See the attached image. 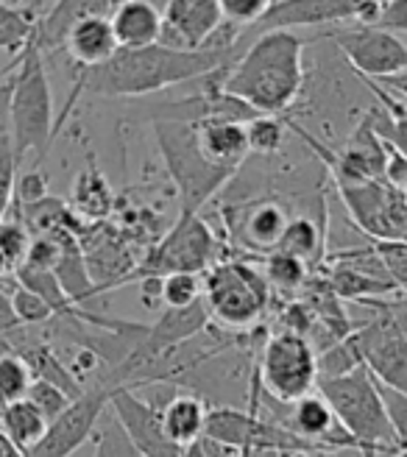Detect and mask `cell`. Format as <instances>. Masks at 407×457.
<instances>
[{
    "label": "cell",
    "mask_w": 407,
    "mask_h": 457,
    "mask_svg": "<svg viewBox=\"0 0 407 457\" xmlns=\"http://www.w3.org/2000/svg\"><path fill=\"white\" fill-rule=\"evenodd\" d=\"M229 48H176V45L154 42L145 48H118L115 56L98 67L81 71L73 96L67 98L64 112L59 118V129L64 118L71 114V106L79 96H96V98H140L162 89L187 84L195 79H207L210 73L229 64Z\"/></svg>",
    "instance_id": "6da1fadb"
},
{
    "label": "cell",
    "mask_w": 407,
    "mask_h": 457,
    "mask_svg": "<svg viewBox=\"0 0 407 457\" xmlns=\"http://www.w3.org/2000/svg\"><path fill=\"white\" fill-rule=\"evenodd\" d=\"M304 45L293 29L262 31L235 45L229 64L210 79L262 114H285L304 89Z\"/></svg>",
    "instance_id": "7a4b0ae2"
},
{
    "label": "cell",
    "mask_w": 407,
    "mask_h": 457,
    "mask_svg": "<svg viewBox=\"0 0 407 457\" xmlns=\"http://www.w3.org/2000/svg\"><path fill=\"white\" fill-rule=\"evenodd\" d=\"M9 114H12V137H14L17 159L22 162L26 154H34V162L42 165V159L48 156L51 140L59 129H56L51 81H48V71H45V54L34 37L14 59Z\"/></svg>",
    "instance_id": "3957f363"
},
{
    "label": "cell",
    "mask_w": 407,
    "mask_h": 457,
    "mask_svg": "<svg viewBox=\"0 0 407 457\" xmlns=\"http://www.w3.org/2000/svg\"><path fill=\"white\" fill-rule=\"evenodd\" d=\"M156 148L162 154V162L179 190V212H201L204 204H210L237 170H226L212 165L198 143V120H176L156 118L154 120Z\"/></svg>",
    "instance_id": "277c9868"
},
{
    "label": "cell",
    "mask_w": 407,
    "mask_h": 457,
    "mask_svg": "<svg viewBox=\"0 0 407 457\" xmlns=\"http://www.w3.org/2000/svg\"><path fill=\"white\" fill-rule=\"evenodd\" d=\"M315 391L329 402L335 419L363 446V454H394L399 449L379 382L366 365H357L354 371L341 377H319Z\"/></svg>",
    "instance_id": "5b68a950"
},
{
    "label": "cell",
    "mask_w": 407,
    "mask_h": 457,
    "mask_svg": "<svg viewBox=\"0 0 407 457\" xmlns=\"http://www.w3.org/2000/svg\"><path fill=\"white\" fill-rule=\"evenodd\" d=\"M201 279L210 315L229 329L254 327L270 304V285L262 268H254L252 262H215L201 273Z\"/></svg>",
    "instance_id": "8992f818"
},
{
    "label": "cell",
    "mask_w": 407,
    "mask_h": 457,
    "mask_svg": "<svg viewBox=\"0 0 407 457\" xmlns=\"http://www.w3.org/2000/svg\"><path fill=\"white\" fill-rule=\"evenodd\" d=\"M262 394L282 404L296 402L319 385V349L307 335L282 329L265 340L257 362Z\"/></svg>",
    "instance_id": "52a82bcc"
},
{
    "label": "cell",
    "mask_w": 407,
    "mask_h": 457,
    "mask_svg": "<svg viewBox=\"0 0 407 457\" xmlns=\"http://www.w3.org/2000/svg\"><path fill=\"white\" fill-rule=\"evenodd\" d=\"M218 237L212 226L201 218V212H179V220L162 235V240L134 265L126 282H137L143 277H168V273H204L215 265Z\"/></svg>",
    "instance_id": "ba28073f"
},
{
    "label": "cell",
    "mask_w": 407,
    "mask_h": 457,
    "mask_svg": "<svg viewBox=\"0 0 407 457\" xmlns=\"http://www.w3.org/2000/svg\"><path fill=\"white\" fill-rule=\"evenodd\" d=\"M388 0H277L257 26L245 29L235 45L274 29H315V26H344V22H369L374 26Z\"/></svg>",
    "instance_id": "9c48e42d"
},
{
    "label": "cell",
    "mask_w": 407,
    "mask_h": 457,
    "mask_svg": "<svg viewBox=\"0 0 407 457\" xmlns=\"http://www.w3.org/2000/svg\"><path fill=\"white\" fill-rule=\"evenodd\" d=\"M319 39L332 42V48L341 54L357 76L374 81H386L407 71V45L399 34H391L369 22H352L344 29H327Z\"/></svg>",
    "instance_id": "30bf717a"
},
{
    "label": "cell",
    "mask_w": 407,
    "mask_h": 457,
    "mask_svg": "<svg viewBox=\"0 0 407 457\" xmlns=\"http://www.w3.org/2000/svg\"><path fill=\"white\" fill-rule=\"evenodd\" d=\"M335 187L354 228L371 240H407V204L399 187L388 185L386 179Z\"/></svg>",
    "instance_id": "8fae6325"
},
{
    "label": "cell",
    "mask_w": 407,
    "mask_h": 457,
    "mask_svg": "<svg viewBox=\"0 0 407 457\" xmlns=\"http://www.w3.org/2000/svg\"><path fill=\"white\" fill-rule=\"evenodd\" d=\"M112 387L96 382L84 387V394L76 396L62 413L48 424L45 436L26 452L29 457H71L76 454L89 438L96 436V427L109 407Z\"/></svg>",
    "instance_id": "7c38bea8"
},
{
    "label": "cell",
    "mask_w": 407,
    "mask_h": 457,
    "mask_svg": "<svg viewBox=\"0 0 407 457\" xmlns=\"http://www.w3.org/2000/svg\"><path fill=\"white\" fill-rule=\"evenodd\" d=\"M260 404L268 407L270 419H277L279 424H285L293 436L315 444L324 454L327 452H341V449H360V452H363V446H360L341 427V421L335 419L329 402L319 391H312V394L290 402V404H282V402L270 399V396H265V402L260 399Z\"/></svg>",
    "instance_id": "4fadbf2b"
},
{
    "label": "cell",
    "mask_w": 407,
    "mask_h": 457,
    "mask_svg": "<svg viewBox=\"0 0 407 457\" xmlns=\"http://www.w3.org/2000/svg\"><path fill=\"white\" fill-rule=\"evenodd\" d=\"M293 215L285 210V204L279 198H268V195L226 204L220 212L232 240L243 251H248V254H262V257L277 251L279 237Z\"/></svg>",
    "instance_id": "5bb4252c"
},
{
    "label": "cell",
    "mask_w": 407,
    "mask_h": 457,
    "mask_svg": "<svg viewBox=\"0 0 407 457\" xmlns=\"http://www.w3.org/2000/svg\"><path fill=\"white\" fill-rule=\"evenodd\" d=\"M352 335L363 349V362L377 382L407 396V332L399 318H377Z\"/></svg>",
    "instance_id": "9a60e30c"
},
{
    "label": "cell",
    "mask_w": 407,
    "mask_h": 457,
    "mask_svg": "<svg viewBox=\"0 0 407 457\" xmlns=\"http://www.w3.org/2000/svg\"><path fill=\"white\" fill-rule=\"evenodd\" d=\"M109 407L129 432L131 444L143 457H182L185 446L176 444L162 424V410L140 399L131 387H115L109 396Z\"/></svg>",
    "instance_id": "2e32d148"
},
{
    "label": "cell",
    "mask_w": 407,
    "mask_h": 457,
    "mask_svg": "<svg viewBox=\"0 0 407 457\" xmlns=\"http://www.w3.org/2000/svg\"><path fill=\"white\" fill-rule=\"evenodd\" d=\"M162 39L176 48H204L223 26L218 0H170L162 9Z\"/></svg>",
    "instance_id": "e0dca14e"
},
{
    "label": "cell",
    "mask_w": 407,
    "mask_h": 457,
    "mask_svg": "<svg viewBox=\"0 0 407 457\" xmlns=\"http://www.w3.org/2000/svg\"><path fill=\"white\" fill-rule=\"evenodd\" d=\"M118 48L120 45H118L115 29H112L109 14L79 20L76 26L64 34V42H62V51L71 56L81 71L109 62Z\"/></svg>",
    "instance_id": "ac0fdd59"
},
{
    "label": "cell",
    "mask_w": 407,
    "mask_h": 457,
    "mask_svg": "<svg viewBox=\"0 0 407 457\" xmlns=\"http://www.w3.org/2000/svg\"><path fill=\"white\" fill-rule=\"evenodd\" d=\"M198 143L204 156L212 165L226 170H240L248 162V156H252L245 123L237 120H220V118L198 120Z\"/></svg>",
    "instance_id": "d6986e66"
},
{
    "label": "cell",
    "mask_w": 407,
    "mask_h": 457,
    "mask_svg": "<svg viewBox=\"0 0 407 457\" xmlns=\"http://www.w3.org/2000/svg\"><path fill=\"white\" fill-rule=\"evenodd\" d=\"M120 0H56L42 20H37L34 39L39 42L42 54L45 51H59L64 34L71 31L79 20L98 17V14H112Z\"/></svg>",
    "instance_id": "ffe728a7"
},
{
    "label": "cell",
    "mask_w": 407,
    "mask_h": 457,
    "mask_svg": "<svg viewBox=\"0 0 407 457\" xmlns=\"http://www.w3.org/2000/svg\"><path fill=\"white\" fill-rule=\"evenodd\" d=\"M109 20L120 48H145L162 39V12L148 0H120Z\"/></svg>",
    "instance_id": "44dd1931"
},
{
    "label": "cell",
    "mask_w": 407,
    "mask_h": 457,
    "mask_svg": "<svg viewBox=\"0 0 407 457\" xmlns=\"http://www.w3.org/2000/svg\"><path fill=\"white\" fill-rule=\"evenodd\" d=\"M12 67L14 62L0 71V218L9 215L14 204V185L20 173V159L14 154V137H12V114H9V98H12Z\"/></svg>",
    "instance_id": "7402d4cb"
},
{
    "label": "cell",
    "mask_w": 407,
    "mask_h": 457,
    "mask_svg": "<svg viewBox=\"0 0 407 457\" xmlns=\"http://www.w3.org/2000/svg\"><path fill=\"white\" fill-rule=\"evenodd\" d=\"M162 410V424L168 429V436L176 444H193L204 436V424H207V404L201 402V396L193 394H176Z\"/></svg>",
    "instance_id": "603a6c76"
},
{
    "label": "cell",
    "mask_w": 407,
    "mask_h": 457,
    "mask_svg": "<svg viewBox=\"0 0 407 457\" xmlns=\"http://www.w3.org/2000/svg\"><path fill=\"white\" fill-rule=\"evenodd\" d=\"M327 218L315 220L312 215H293L285 226V232L279 237L277 251H285V254H293L304 260L310 268H315L324 257V226Z\"/></svg>",
    "instance_id": "cb8c5ba5"
},
{
    "label": "cell",
    "mask_w": 407,
    "mask_h": 457,
    "mask_svg": "<svg viewBox=\"0 0 407 457\" xmlns=\"http://www.w3.org/2000/svg\"><path fill=\"white\" fill-rule=\"evenodd\" d=\"M73 210L89 220H98L104 215L112 212L115 207V193H112L106 176H101V170L89 162L87 170L76 179V187H73Z\"/></svg>",
    "instance_id": "d4e9b609"
},
{
    "label": "cell",
    "mask_w": 407,
    "mask_h": 457,
    "mask_svg": "<svg viewBox=\"0 0 407 457\" xmlns=\"http://www.w3.org/2000/svg\"><path fill=\"white\" fill-rule=\"evenodd\" d=\"M48 424H51V421L45 419L29 399L9 402V404L4 407V413H0V429H4L6 436H9L22 452H29V449L45 436V429H48Z\"/></svg>",
    "instance_id": "484cf974"
},
{
    "label": "cell",
    "mask_w": 407,
    "mask_h": 457,
    "mask_svg": "<svg viewBox=\"0 0 407 457\" xmlns=\"http://www.w3.org/2000/svg\"><path fill=\"white\" fill-rule=\"evenodd\" d=\"M31 240L34 235L20 212L14 218H0V279L14 277V270L26 262Z\"/></svg>",
    "instance_id": "4316f807"
},
{
    "label": "cell",
    "mask_w": 407,
    "mask_h": 457,
    "mask_svg": "<svg viewBox=\"0 0 407 457\" xmlns=\"http://www.w3.org/2000/svg\"><path fill=\"white\" fill-rule=\"evenodd\" d=\"M262 273L270 285V290L279 293H296L307 285L310 279V265L293 254H285V251H270L265 257Z\"/></svg>",
    "instance_id": "83f0119b"
},
{
    "label": "cell",
    "mask_w": 407,
    "mask_h": 457,
    "mask_svg": "<svg viewBox=\"0 0 407 457\" xmlns=\"http://www.w3.org/2000/svg\"><path fill=\"white\" fill-rule=\"evenodd\" d=\"M285 118L282 114H254L252 120L245 123V134H248V148H252V156H274L282 151L285 143Z\"/></svg>",
    "instance_id": "f1b7e54d"
},
{
    "label": "cell",
    "mask_w": 407,
    "mask_h": 457,
    "mask_svg": "<svg viewBox=\"0 0 407 457\" xmlns=\"http://www.w3.org/2000/svg\"><path fill=\"white\" fill-rule=\"evenodd\" d=\"M93 441H96V457H143L137 446L131 444L120 419L112 413V407H106V413L101 416Z\"/></svg>",
    "instance_id": "f546056e"
},
{
    "label": "cell",
    "mask_w": 407,
    "mask_h": 457,
    "mask_svg": "<svg viewBox=\"0 0 407 457\" xmlns=\"http://www.w3.org/2000/svg\"><path fill=\"white\" fill-rule=\"evenodd\" d=\"M31 382H34V374L29 369V362L17 352L0 354V404L26 399Z\"/></svg>",
    "instance_id": "4dcf8cb0"
},
{
    "label": "cell",
    "mask_w": 407,
    "mask_h": 457,
    "mask_svg": "<svg viewBox=\"0 0 407 457\" xmlns=\"http://www.w3.org/2000/svg\"><path fill=\"white\" fill-rule=\"evenodd\" d=\"M9 299H12V307H14V315L22 327H42V324H51L56 312L54 307L37 295L34 290L22 287L17 279H12V290H9Z\"/></svg>",
    "instance_id": "1f68e13d"
},
{
    "label": "cell",
    "mask_w": 407,
    "mask_h": 457,
    "mask_svg": "<svg viewBox=\"0 0 407 457\" xmlns=\"http://www.w3.org/2000/svg\"><path fill=\"white\" fill-rule=\"evenodd\" d=\"M160 295H162L165 307H190V304H195L204 295L201 273H187V270L168 273V277H162Z\"/></svg>",
    "instance_id": "d6a6232c"
},
{
    "label": "cell",
    "mask_w": 407,
    "mask_h": 457,
    "mask_svg": "<svg viewBox=\"0 0 407 457\" xmlns=\"http://www.w3.org/2000/svg\"><path fill=\"white\" fill-rule=\"evenodd\" d=\"M37 20L31 12L14 6L12 14L0 17V51H22L26 42L34 37Z\"/></svg>",
    "instance_id": "836d02e7"
},
{
    "label": "cell",
    "mask_w": 407,
    "mask_h": 457,
    "mask_svg": "<svg viewBox=\"0 0 407 457\" xmlns=\"http://www.w3.org/2000/svg\"><path fill=\"white\" fill-rule=\"evenodd\" d=\"M218 4H220L223 22H229V26L245 31V29L257 26L277 0H218Z\"/></svg>",
    "instance_id": "e575fe53"
},
{
    "label": "cell",
    "mask_w": 407,
    "mask_h": 457,
    "mask_svg": "<svg viewBox=\"0 0 407 457\" xmlns=\"http://www.w3.org/2000/svg\"><path fill=\"white\" fill-rule=\"evenodd\" d=\"M26 399H29L48 421H54V419L62 413V410L73 402V396L67 394V391H62L59 385H54V382H48V379H39V377H34V382H31V387H29Z\"/></svg>",
    "instance_id": "d590c367"
},
{
    "label": "cell",
    "mask_w": 407,
    "mask_h": 457,
    "mask_svg": "<svg viewBox=\"0 0 407 457\" xmlns=\"http://www.w3.org/2000/svg\"><path fill=\"white\" fill-rule=\"evenodd\" d=\"M371 245L394 285L407 293V240H374Z\"/></svg>",
    "instance_id": "8d00e7d4"
},
{
    "label": "cell",
    "mask_w": 407,
    "mask_h": 457,
    "mask_svg": "<svg viewBox=\"0 0 407 457\" xmlns=\"http://www.w3.org/2000/svg\"><path fill=\"white\" fill-rule=\"evenodd\" d=\"M369 114H371V123H374V129H377V134L382 137V140L391 143L394 148H399L407 156V112L399 114V118H391V114L379 104H374L369 109Z\"/></svg>",
    "instance_id": "74e56055"
},
{
    "label": "cell",
    "mask_w": 407,
    "mask_h": 457,
    "mask_svg": "<svg viewBox=\"0 0 407 457\" xmlns=\"http://www.w3.org/2000/svg\"><path fill=\"white\" fill-rule=\"evenodd\" d=\"M379 394H382V402H386V410H388V421H391V429H394V438H396V446H407V396L394 391V387H386L379 385Z\"/></svg>",
    "instance_id": "f35d334b"
},
{
    "label": "cell",
    "mask_w": 407,
    "mask_h": 457,
    "mask_svg": "<svg viewBox=\"0 0 407 457\" xmlns=\"http://www.w3.org/2000/svg\"><path fill=\"white\" fill-rule=\"evenodd\" d=\"M45 195H48V176L39 170V165L17 173L14 198H17L20 207H26V204H34V201H39Z\"/></svg>",
    "instance_id": "ab89813d"
},
{
    "label": "cell",
    "mask_w": 407,
    "mask_h": 457,
    "mask_svg": "<svg viewBox=\"0 0 407 457\" xmlns=\"http://www.w3.org/2000/svg\"><path fill=\"white\" fill-rule=\"evenodd\" d=\"M20 327H22V324L17 321L9 293L4 290V285H0V354L14 352V346H12V335H14Z\"/></svg>",
    "instance_id": "60d3db41"
},
{
    "label": "cell",
    "mask_w": 407,
    "mask_h": 457,
    "mask_svg": "<svg viewBox=\"0 0 407 457\" xmlns=\"http://www.w3.org/2000/svg\"><path fill=\"white\" fill-rule=\"evenodd\" d=\"M374 26L386 29L391 34H407V0H388Z\"/></svg>",
    "instance_id": "b9f144b4"
},
{
    "label": "cell",
    "mask_w": 407,
    "mask_h": 457,
    "mask_svg": "<svg viewBox=\"0 0 407 457\" xmlns=\"http://www.w3.org/2000/svg\"><path fill=\"white\" fill-rule=\"evenodd\" d=\"M386 181L394 187L407 185V156L388 143V162H386Z\"/></svg>",
    "instance_id": "7bdbcfd3"
},
{
    "label": "cell",
    "mask_w": 407,
    "mask_h": 457,
    "mask_svg": "<svg viewBox=\"0 0 407 457\" xmlns=\"http://www.w3.org/2000/svg\"><path fill=\"white\" fill-rule=\"evenodd\" d=\"M201 444H204V452H207V457H248V452L235 449V446H226V444L212 441L207 436H201Z\"/></svg>",
    "instance_id": "ee69618b"
},
{
    "label": "cell",
    "mask_w": 407,
    "mask_h": 457,
    "mask_svg": "<svg viewBox=\"0 0 407 457\" xmlns=\"http://www.w3.org/2000/svg\"><path fill=\"white\" fill-rule=\"evenodd\" d=\"M0 457H29L26 452H22L4 429H0Z\"/></svg>",
    "instance_id": "f6af8a7d"
},
{
    "label": "cell",
    "mask_w": 407,
    "mask_h": 457,
    "mask_svg": "<svg viewBox=\"0 0 407 457\" xmlns=\"http://www.w3.org/2000/svg\"><path fill=\"white\" fill-rule=\"evenodd\" d=\"M182 457H207V452H204V444H201V438H198V441H193V444H187Z\"/></svg>",
    "instance_id": "bcb514c9"
},
{
    "label": "cell",
    "mask_w": 407,
    "mask_h": 457,
    "mask_svg": "<svg viewBox=\"0 0 407 457\" xmlns=\"http://www.w3.org/2000/svg\"><path fill=\"white\" fill-rule=\"evenodd\" d=\"M315 452L310 449H290V452H279V457H312Z\"/></svg>",
    "instance_id": "7dc6e473"
},
{
    "label": "cell",
    "mask_w": 407,
    "mask_h": 457,
    "mask_svg": "<svg viewBox=\"0 0 407 457\" xmlns=\"http://www.w3.org/2000/svg\"><path fill=\"white\" fill-rule=\"evenodd\" d=\"M248 457H279V452H274V449H252V452H248Z\"/></svg>",
    "instance_id": "c3c4849f"
},
{
    "label": "cell",
    "mask_w": 407,
    "mask_h": 457,
    "mask_svg": "<svg viewBox=\"0 0 407 457\" xmlns=\"http://www.w3.org/2000/svg\"><path fill=\"white\" fill-rule=\"evenodd\" d=\"M12 12H14V4H4V0H0V17H6Z\"/></svg>",
    "instance_id": "681fc988"
},
{
    "label": "cell",
    "mask_w": 407,
    "mask_h": 457,
    "mask_svg": "<svg viewBox=\"0 0 407 457\" xmlns=\"http://www.w3.org/2000/svg\"><path fill=\"white\" fill-rule=\"evenodd\" d=\"M148 4H154L156 9H160V12H162V9H165V6L170 4V0H148Z\"/></svg>",
    "instance_id": "f907efd6"
},
{
    "label": "cell",
    "mask_w": 407,
    "mask_h": 457,
    "mask_svg": "<svg viewBox=\"0 0 407 457\" xmlns=\"http://www.w3.org/2000/svg\"><path fill=\"white\" fill-rule=\"evenodd\" d=\"M391 457H407V446H402V449H396V452H394Z\"/></svg>",
    "instance_id": "816d5d0a"
},
{
    "label": "cell",
    "mask_w": 407,
    "mask_h": 457,
    "mask_svg": "<svg viewBox=\"0 0 407 457\" xmlns=\"http://www.w3.org/2000/svg\"><path fill=\"white\" fill-rule=\"evenodd\" d=\"M399 193H402V198H404V204H407V185H404V187H399Z\"/></svg>",
    "instance_id": "f5cc1de1"
},
{
    "label": "cell",
    "mask_w": 407,
    "mask_h": 457,
    "mask_svg": "<svg viewBox=\"0 0 407 457\" xmlns=\"http://www.w3.org/2000/svg\"><path fill=\"white\" fill-rule=\"evenodd\" d=\"M363 457H386V454H379V452H374V454H363Z\"/></svg>",
    "instance_id": "db71d44e"
},
{
    "label": "cell",
    "mask_w": 407,
    "mask_h": 457,
    "mask_svg": "<svg viewBox=\"0 0 407 457\" xmlns=\"http://www.w3.org/2000/svg\"><path fill=\"white\" fill-rule=\"evenodd\" d=\"M386 457H391V454H386Z\"/></svg>",
    "instance_id": "11a10c76"
}]
</instances>
